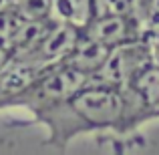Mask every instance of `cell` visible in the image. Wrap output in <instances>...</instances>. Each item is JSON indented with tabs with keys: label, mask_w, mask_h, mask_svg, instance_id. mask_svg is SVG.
Wrapping results in <instances>:
<instances>
[{
	"label": "cell",
	"mask_w": 159,
	"mask_h": 155,
	"mask_svg": "<svg viewBox=\"0 0 159 155\" xmlns=\"http://www.w3.org/2000/svg\"><path fill=\"white\" fill-rule=\"evenodd\" d=\"M79 36H81V28H77L75 24L69 22H58L52 20V24L48 26V30L44 32V36L39 40L34 48L24 57H16L22 61H30L39 66H52L62 62L69 52L75 48Z\"/></svg>",
	"instance_id": "cell-4"
},
{
	"label": "cell",
	"mask_w": 159,
	"mask_h": 155,
	"mask_svg": "<svg viewBox=\"0 0 159 155\" xmlns=\"http://www.w3.org/2000/svg\"><path fill=\"white\" fill-rule=\"evenodd\" d=\"M151 48L147 47L143 39L131 40V43L119 44V47L111 48V54L103 66L93 75L91 83H101L109 87H125L143 66L153 62Z\"/></svg>",
	"instance_id": "cell-3"
},
{
	"label": "cell",
	"mask_w": 159,
	"mask_h": 155,
	"mask_svg": "<svg viewBox=\"0 0 159 155\" xmlns=\"http://www.w3.org/2000/svg\"><path fill=\"white\" fill-rule=\"evenodd\" d=\"M10 6L24 20L51 18V0H10Z\"/></svg>",
	"instance_id": "cell-8"
},
{
	"label": "cell",
	"mask_w": 159,
	"mask_h": 155,
	"mask_svg": "<svg viewBox=\"0 0 159 155\" xmlns=\"http://www.w3.org/2000/svg\"><path fill=\"white\" fill-rule=\"evenodd\" d=\"M91 83V75L69 66L65 62L47 66L14 101L8 109H26L30 115H34L40 109H47L51 105L69 99L77 91Z\"/></svg>",
	"instance_id": "cell-2"
},
{
	"label": "cell",
	"mask_w": 159,
	"mask_h": 155,
	"mask_svg": "<svg viewBox=\"0 0 159 155\" xmlns=\"http://www.w3.org/2000/svg\"><path fill=\"white\" fill-rule=\"evenodd\" d=\"M145 6V22H159V0H143Z\"/></svg>",
	"instance_id": "cell-9"
},
{
	"label": "cell",
	"mask_w": 159,
	"mask_h": 155,
	"mask_svg": "<svg viewBox=\"0 0 159 155\" xmlns=\"http://www.w3.org/2000/svg\"><path fill=\"white\" fill-rule=\"evenodd\" d=\"M125 2H131V0H125Z\"/></svg>",
	"instance_id": "cell-11"
},
{
	"label": "cell",
	"mask_w": 159,
	"mask_h": 155,
	"mask_svg": "<svg viewBox=\"0 0 159 155\" xmlns=\"http://www.w3.org/2000/svg\"><path fill=\"white\" fill-rule=\"evenodd\" d=\"M83 32L105 43L111 48L143 36L141 22L137 18H133L131 12H109V14L95 16L87 24V28H83Z\"/></svg>",
	"instance_id": "cell-5"
},
{
	"label": "cell",
	"mask_w": 159,
	"mask_h": 155,
	"mask_svg": "<svg viewBox=\"0 0 159 155\" xmlns=\"http://www.w3.org/2000/svg\"><path fill=\"white\" fill-rule=\"evenodd\" d=\"M30 123L47 129L44 143L65 149L75 137L89 133L115 131L121 135L125 117V97L121 87L89 83L69 99L30 115Z\"/></svg>",
	"instance_id": "cell-1"
},
{
	"label": "cell",
	"mask_w": 159,
	"mask_h": 155,
	"mask_svg": "<svg viewBox=\"0 0 159 155\" xmlns=\"http://www.w3.org/2000/svg\"><path fill=\"white\" fill-rule=\"evenodd\" d=\"M10 61H12V52L8 51L6 44L0 43V71H2V69H4V66H6Z\"/></svg>",
	"instance_id": "cell-10"
},
{
	"label": "cell",
	"mask_w": 159,
	"mask_h": 155,
	"mask_svg": "<svg viewBox=\"0 0 159 155\" xmlns=\"http://www.w3.org/2000/svg\"><path fill=\"white\" fill-rule=\"evenodd\" d=\"M109 54H111V47H107L105 43L93 39V36H89L87 32L81 30V36H79L75 48L69 52V57L62 62L91 75V79H93V75L103 66V62L107 61Z\"/></svg>",
	"instance_id": "cell-7"
},
{
	"label": "cell",
	"mask_w": 159,
	"mask_h": 155,
	"mask_svg": "<svg viewBox=\"0 0 159 155\" xmlns=\"http://www.w3.org/2000/svg\"><path fill=\"white\" fill-rule=\"evenodd\" d=\"M47 66H39L30 61L12 58L2 71H0V111L8 109L10 103L39 77Z\"/></svg>",
	"instance_id": "cell-6"
}]
</instances>
